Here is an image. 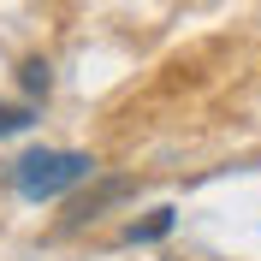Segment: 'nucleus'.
<instances>
[{
    "label": "nucleus",
    "instance_id": "7ed1b4c3",
    "mask_svg": "<svg viewBox=\"0 0 261 261\" xmlns=\"http://www.w3.org/2000/svg\"><path fill=\"white\" fill-rule=\"evenodd\" d=\"M18 77H24V89H30V95H48V60H24V71H18Z\"/></svg>",
    "mask_w": 261,
    "mask_h": 261
},
{
    "label": "nucleus",
    "instance_id": "39448f33",
    "mask_svg": "<svg viewBox=\"0 0 261 261\" xmlns=\"http://www.w3.org/2000/svg\"><path fill=\"white\" fill-rule=\"evenodd\" d=\"M30 107H0V137H12V130H30Z\"/></svg>",
    "mask_w": 261,
    "mask_h": 261
},
{
    "label": "nucleus",
    "instance_id": "f03ea898",
    "mask_svg": "<svg viewBox=\"0 0 261 261\" xmlns=\"http://www.w3.org/2000/svg\"><path fill=\"white\" fill-rule=\"evenodd\" d=\"M130 184L125 178H113V184H101L95 196H83V202H71V214H65V226H83V220H95L101 208H107V202H113V196H125Z\"/></svg>",
    "mask_w": 261,
    "mask_h": 261
},
{
    "label": "nucleus",
    "instance_id": "20e7f679",
    "mask_svg": "<svg viewBox=\"0 0 261 261\" xmlns=\"http://www.w3.org/2000/svg\"><path fill=\"white\" fill-rule=\"evenodd\" d=\"M161 231H172V214H154V220H143V226H130V238H137V244H148V238H161Z\"/></svg>",
    "mask_w": 261,
    "mask_h": 261
},
{
    "label": "nucleus",
    "instance_id": "f257e3e1",
    "mask_svg": "<svg viewBox=\"0 0 261 261\" xmlns=\"http://www.w3.org/2000/svg\"><path fill=\"white\" fill-rule=\"evenodd\" d=\"M89 172H95L89 154H71V148H36V154H24V161L12 166V184L30 196V202H48V196L83 184Z\"/></svg>",
    "mask_w": 261,
    "mask_h": 261
}]
</instances>
